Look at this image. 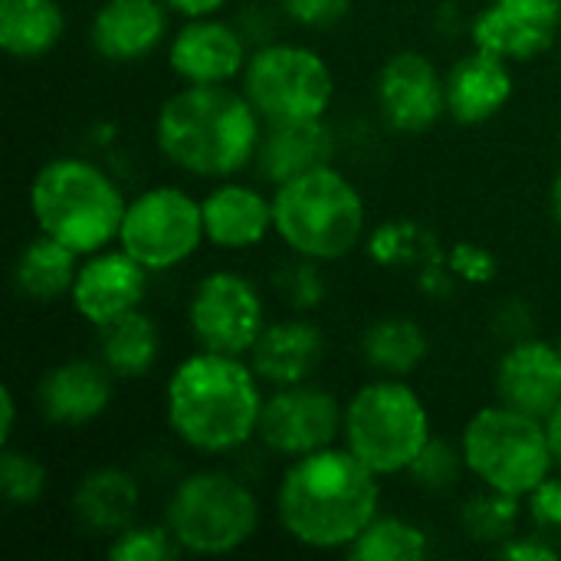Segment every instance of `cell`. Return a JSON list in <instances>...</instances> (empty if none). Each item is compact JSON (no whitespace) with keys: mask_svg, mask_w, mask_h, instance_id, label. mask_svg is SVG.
I'll list each match as a JSON object with an SVG mask.
<instances>
[{"mask_svg":"<svg viewBox=\"0 0 561 561\" xmlns=\"http://www.w3.org/2000/svg\"><path fill=\"white\" fill-rule=\"evenodd\" d=\"M381 486L348 447H325L296 457L276 490V516L283 533L319 552L348 549L378 516Z\"/></svg>","mask_w":561,"mask_h":561,"instance_id":"6da1fadb","label":"cell"},{"mask_svg":"<svg viewBox=\"0 0 561 561\" xmlns=\"http://www.w3.org/2000/svg\"><path fill=\"white\" fill-rule=\"evenodd\" d=\"M263 118L230 82L187 85L164 99L154 122L161 154L194 178L227 181L256 161Z\"/></svg>","mask_w":561,"mask_h":561,"instance_id":"7a4b0ae2","label":"cell"},{"mask_svg":"<svg viewBox=\"0 0 561 561\" xmlns=\"http://www.w3.org/2000/svg\"><path fill=\"white\" fill-rule=\"evenodd\" d=\"M260 375L240 355L194 352L168 378L164 417L197 454H230L256 437L263 411Z\"/></svg>","mask_w":561,"mask_h":561,"instance_id":"3957f363","label":"cell"},{"mask_svg":"<svg viewBox=\"0 0 561 561\" xmlns=\"http://www.w3.org/2000/svg\"><path fill=\"white\" fill-rule=\"evenodd\" d=\"M122 187L85 158H53L30 184V210L39 233L92 256L118 240L125 217Z\"/></svg>","mask_w":561,"mask_h":561,"instance_id":"277c9868","label":"cell"},{"mask_svg":"<svg viewBox=\"0 0 561 561\" xmlns=\"http://www.w3.org/2000/svg\"><path fill=\"white\" fill-rule=\"evenodd\" d=\"M365 227L368 214L358 187L332 164L276 184L273 233L302 260L332 263L348 256L362 243Z\"/></svg>","mask_w":561,"mask_h":561,"instance_id":"5b68a950","label":"cell"},{"mask_svg":"<svg viewBox=\"0 0 561 561\" xmlns=\"http://www.w3.org/2000/svg\"><path fill=\"white\" fill-rule=\"evenodd\" d=\"M431 437V414L401 378L368 381L345 404L342 440L378 477L408 473Z\"/></svg>","mask_w":561,"mask_h":561,"instance_id":"8992f818","label":"cell"},{"mask_svg":"<svg viewBox=\"0 0 561 561\" xmlns=\"http://www.w3.org/2000/svg\"><path fill=\"white\" fill-rule=\"evenodd\" d=\"M467 470L496 493L526 500L552 477L556 457L542 417L523 414L510 404L477 411L460 437Z\"/></svg>","mask_w":561,"mask_h":561,"instance_id":"52a82bcc","label":"cell"},{"mask_svg":"<svg viewBox=\"0 0 561 561\" xmlns=\"http://www.w3.org/2000/svg\"><path fill=\"white\" fill-rule=\"evenodd\" d=\"M164 526L191 556H230L256 536L260 503L233 473L197 470L171 490Z\"/></svg>","mask_w":561,"mask_h":561,"instance_id":"ba28073f","label":"cell"},{"mask_svg":"<svg viewBox=\"0 0 561 561\" xmlns=\"http://www.w3.org/2000/svg\"><path fill=\"white\" fill-rule=\"evenodd\" d=\"M243 95L270 122H309L325 118L335 79L329 62L299 43H270L247 59Z\"/></svg>","mask_w":561,"mask_h":561,"instance_id":"9c48e42d","label":"cell"},{"mask_svg":"<svg viewBox=\"0 0 561 561\" xmlns=\"http://www.w3.org/2000/svg\"><path fill=\"white\" fill-rule=\"evenodd\" d=\"M207 240L204 210L184 187L158 184L128 201L118 247L135 256L148 273H164L187 263Z\"/></svg>","mask_w":561,"mask_h":561,"instance_id":"30bf717a","label":"cell"},{"mask_svg":"<svg viewBox=\"0 0 561 561\" xmlns=\"http://www.w3.org/2000/svg\"><path fill=\"white\" fill-rule=\"evenodd\" d=\"M187 325L197 348L243 358L266 329V309L247 276L220 270L197 283L187 302Z\"/></svg>","mask_w":561,"mask_h":561,"instance_id":"8fae6325","label":"cell"},{"mask_svg":"<svg viewBox=\"0 0 561 561\" xmlns=\"http://www.w3.org/2000/svg\"><path fill=\"white\" fill-rule=\"evenodd\" d=\"M345 427V408L335 394L325 388H316L309 381L276 388L260 411L256 437L270 454L279 457H306L316 450L332 447L342 437Z\"/></svg>","mask_w":561,"mask_h":561,"instance_id":"7c38bea8","label":"cell"},{"mask_svg":"<svg viewBox=\"0 0 561 561\" xmlns=\"http://www.w3.org/2000/svg\"><path fill=\"white\" fill-rule=\"evenodd\" d=\"M375 99L388 128L421 135L447 115V76L424 53L404 49L381 66Z\"/></svg>","mask_w":561,"mask_h":561,"instance_id":"4fadbf2b","label":"cell"},{"mask_svg":"<svg viewBox=\"0 0 561 561\" xmlns=\"http://www.w3.org/2000/svg\"><path fill=\"white\" fill-rule=\"evenodd\" d=\"M148 289V270L118 250H99L79 263L76 283H72V309L95 329L135 312Z\"/></svg>","mask_w":561,"mask_h":561,"instance_id":"5bb4252c","label":"cell"},{"mask_svg":"<svg viewBox=\"0 0 561 561\" xmlns=\"http://www.w3.org/2000/svg\"><path fill=\"white\" fill-rule=\"evenodd\" d=\"M561 26V0H490L473 16V46L503 59L542 56Z\"/></svg>","mask_w":561,"mask_h":561,"instance_id":"9a60e30c","label":"cell"},{"mask_svg":"<svg viewBox=\"0 0 561 561\" xmlns=\"http://www.w3.org/2000/svg\"><path fill=\"white\" fill-rule=\"evenodd\" d=\"M240 33L217 16H191L168 43V66L187 85L233 82L247 69Z\"/></svg>","mask_w":561,"mask_h":561,"instance_id":"2e32d148","label":"cell"},{"mask_svg":"<svg viewBox=\"0 0 561 561\" xmlns=\"http://www.w3.org/2000/svg\"><path fill=\"white\" fill-rule=\"evenodd\" d=\"M500 401L533 414L549 417L561 404V348L542 339L516 342L496 368Z\"/></svg>","mask_w":561,"mask_h":561,"instance_id":"e0dca14e","label":"cell"},{"mask_svg":"<svg viewBox=\"0 0 561 561\" xmlns=\"http://www.w3.org/2000/svg\"><path fill=\"white\" fill-rule=\"evenodd\" d=\"M513 99L510 59L473 46L447 69V115L460 125H483L496 118Z\"/></svg>","mask_w":561,"mask_h":561,"instance_id":"ac0fdd59","label":"cell"},{"mask_svg":"<svg viewBox=\"0 0 561 561\" xmlns=\"http://www.w3.org/2000/svg\"><path fill=\"white\" fill-rule=\"evenodd\" d=\"M164 0H105L89 26L92 49L108 62H135L164 39Z\"/></svg>","mask_w":561,"mask_h":561,"instance_id":"d6986e66","label":"cell"},{"mask_svg":"<svg viewBox=\"0 0 561 561\" xmlns=\"http://www.w3.org/2000/svg\"><path fill=\"white\" fill-rule=\"evenodd\" d=\"M112 371L95 362H62L49 368L39 381V411L59 427H82L105 414L112 401Z\"/></svg>","mask_w":561,"mask_h":561,"instance_id":"ffe728a7","label":"cell"},{"mask_svg":"<svg viewBox=\"0 0 561 561\" xmlns=\"http://www.w3.org/2000/svg\"><path fill=\"white\" fill-rule=\"evenodd\" d=\"M201 210L207 243L220 250L260 247L273 230V197H263L250 184L224 181L201 201Z\"/></svg>","mask_w":561,"mask_h":561,"instance_id":"44dd1931","label":"cell"},{"mask_svg":"<svg viewBox=\"0 0 561 561\" xmlns=\"http://www.w3.org/2000/svg\"><path fill=\"white\" fill-rule=\"evenodd\" d=\"M322 352L325 339L309 319H283L263 329V335L250 348V365L260 381L286 388L309 381L322 362Z\"/></svg>","mask_w":561,"mask_h":561,"instance_id":"7402d4cb","label":"cell"},{"mask_svg":"<svg viewBox=\"0 0 561 561\" xmlns=\"http://www.w3.org/2000/svg\"><path fill=\"white\" fill-rule=\"evenodd\" d=\"M335 141L322 118L309 122H270L260 151H256V171L270 184H286L306 171H316L322 164H332Z\"/></svg>","mask_w":561,"mask_h":561,"instance_id":"603a6c76","label":"cell"},{"mask_svg":"<svg viewBox=\"0 0 561 561\" xmlns=\"http://www.w3.org/2000/svg\"><path fill=\"white\" fill-rule=\"evenodd\" d=\"M138 510V483L131 473L118 467H102L82 477V483L72 493V513L76 519L105 536H118L131 526Z\"/></svg>","mask_w":561,"mask_h":561,"instance_id":"cb8c5ba5","label":"cell"},{"mask_svg":"<svg viewBox=\"0 0 561 561\" xmlns=\"http://www.w3.org/2000/svg\"><path fill=\"white\" fill-rule=\"evenodd\" d=\"M66 33L59 0H0V46L13 59L46 56Z\"/></svg>","mask_w":561,"mask_h":561,"instance_id":"d4e9b609","label":"cell"},{"mask_svg":"<svg viewBox=\"0 0 561 561\" xmlns=\"http://www.w3.org/2000/svg\"><path fill=\"white\" fill-rule=\"evenodd\" d=\"M76 273H79V253L39 233L20 250L16 266H13V283L20 296L33 302H53L72 293Z\"/></svg>","mask_w":561,"mask_h":561,"instance_id":"484cf974","label":"cell"},{"mask_svg":"<svg viewBox=\"0 0 561 561\" xmlns=\"http://www.w3.org/2000/svg\"><path fill=\"white\" fill-rule=\"evenodd\" d=\"M362 355L375 371H381L388 378H408L427 358V335L414 319L385 316L365 329Z\"/></svg>","mask_w":561,"mask_h":561,"instance_id":"4316f807","label":"cell"},{"mask_svg":"<svg viewBox=\"0 0 561 561\" xmlns=\"http://www.w3.org/2000/svg\"><path fill=\"white\" fill-rule=\"evenodd\" d=\"M158 329L154 322L135 309L108 325H102V365L115 375V378H138L145 375L154 358H158Z\"/></svg>","mask_w":561,"mask_h":561,"instance_id":"83f0119b","label":"cell"},{"mask_svg":"<svg viewBox=\"0 0 561 561\" xmlns=\"http://www.w3.org/2000/svg\"><path fill=\"white\" fill-rule=\"evenodd\" d=\"M427 552V533L398 516H375L371 526L345 549V556L355 561H421Z\"/></svg>","mask_w":561,"mask_h":561,"instance_id":"f1b7e54d","label":"cell"},{"mask_svg":"<svg viewBox=\"0 0 561 561\" xmlns=\"http://www.w3.org/2000/svg\"><path fill=\"white\" fill-rule=\"evenodd\" d=\"M523 500L516 496H506V493H496V490H486L483 496L470 500L463 506V533L477 542H490V546H503L506 539L516 536V526H519V510Z\"/></svg>","mask_w":561,"mask_h":561,"instance_id":"f546056e","label":"cell"},{"mask_svg":"<svg viewBox=\"0 0 561 561\" xmlns=\"http://www.w3.org/2000/svg\"><path fill=\"white\" fill-rule=\"evenodd\" d=\"M43 490H46V467L30 454L3 447V454H0V496L10 506H30L43 496Z\"/></svg>","mask_w":561,"mask_h":561,"instance_id":"4dcf8cb0","label":"cell"},{"mask_svg":"<svg viewBox=\"0 0 561 561\" xmlns=\"http://www.w3.org/2000/svg\"><path fill=\"white\" fill-rule=\"evenodd\" d=\"M181 552L168 526H128L122 529L112 546L108 559L112 561H171Z\"/></svg>","mask_w":561,"mask_h":561,"instance_id":"1f68e13d","label":"cell"},{"mask_svg":"<svg viewBox=\"0 0 561 561\" xmlns=\"http://www.w3.org/2000/svg\"><path fill=\"white\" fill-rule=\"evenodd\" d=\"M463 467H467V460H463V450H460V447L431 437V444H427V447L421 450V457L411 463L408 477H411L421 490L444 493V490H450V486L460 480V470H463Z\"/></svg>","mask_w":561,"mask_h":561,"instance_id":"d6a6232c","label":"cell"},{"mask_svg":"<svg viewBox=\"0 0 561 561\" xmlns=\"http://www.w3.org/2000/svg\"><path fill=\"white\" fill-rule=\"evenodd\" d=\"M526 510L536 533H542L561 549V477H549L546 483H539L526 496Z\"/></svg>","mask_w":561,"mask_h":561,"instance_id":"836d02e7","label":"cell"},{"mask_svg":"<svg viewBox=\"0 0 561 561\" xmlns=\"http://www.w3.org/2000/svg\"><path fill=\"white\" fill-rule=\"evenodd\" d=\"M414 243H417V227H411V224H388V227H378L371 233L368 250H371L375 263L394 266V263H404V260H411L417 253Z\"/></svg>","mask_w":561,"mask_h":561,"instance_id":"e575fe53","label":"cell"},{"mask_svg":"<svg viewBox=\"0 0 561 561\" xmlns=\"http://www.w3.org/2000/svg\"><path fill=\"white\" fill-rule=\"evenodd\" d=\"M447 266H450L454 276H460L467 283H477V286L490 283L496 276V256L480 243H457L450 250V256H447Z\"/></svg>","mask_w":561,"mask_h":561,"instance_id":"d590c367","label":"cell"},{"mask_svg":"<svg viewBox=\"0 0 561 561\" xmlns=\"http://www.w3.org/2000/svg\"><path fill=\"white\" fill-rule=\"evenodd\" d=\"M299 26H332L348 13V0H276Z\"/></svg>","mask_w":561,"mask_h":561,"instance_id":"8d00e7d4","label":"cell"},{"mask_svg":"<svg viewBox=\"0 0 561 561\" xmlns=\"http://www.w3.org/2000/svg\"><path fill=\"white\" fill-rule=\"evenodd\" d=\"M500 559L510 561H556L559 559V546L552 539H546L542 533L536 536H513L496 549Z\"/></svg>","mask_w":561,"mask_h":561,"instance_id":"74e56055","label":"cell"},{"mask_svg":"<svg viewBox=\"0 0 561 561\" xmlns=\"http://www.w3.org/2000/svg\"><path fill=\"white\" fill-rule=\"evenodd\" d=\"M286 273H289V270H286ZM286 293L293 296L296 306H312V302H319L322 283H319V276H316V270H312V260H306L302 266H296V270L289 273Z\"/></svg>","mask_w":561,"mask_h":561,"instance_id":"f35d334b","label":"cell"},{"mask_svg":"<svg viewBox=\"0 0 561 561\" xmlns=\"http://www.w3.org/2000/svg\"><path fill=\"white\" fill-rule=\"evenodd\" d=\"M13 424H16V398H13V388L3 385V391H0V447H10Z\"/></svg>","mask_w":561,"mask_h":561,"instance_id":"ab89813d","label":"cell"},{"mask_svg":"<svg viewBox=\"0 0 561 561\" xmlns=\"http://www.w3.org/2000/svg\"><path fill=\"white\" fill-rule=\"evenodd\" d=\"M171 10H178L184 20H191V16H214L227 0H164Z\"/></svg>","mask_w":561,"mask_h":561,"instance_id":"60d3db41","label":"cell"},{"mask_svg":"<svg viewBox=\"0 0 561 561\" xmlns=\"http://www.w3.org/2000/svg\"><path fill=\"white\" fill-rule=\"evenodd\" d=\"M546 431H549V444H552L556 467H561V404L546 417Z\"/></svg>","mask_w":561,"mask_h":561,"instance_id":"b9f144b4","label":"cell"},{"mask_svg":"<svg viewBox=\"0 0 561 561\" xmlns=\"http://www.w3.org/2000/svg\"><path fill=\"white\" fill-rule=\"evenodd\" d=\"M549 204H552V214H556V220H559V227H561V168H559V174L552 178V187H549Z\"/></svg>","mask_w":561,"mask_h":561,"instance_id":"7bdbcfd3","label":"cell"},{"mask_svg":"<svg viewBox=\"0 0 561 561\" xmlns=\"http://www.w3.org/2000/svg\"><path fill=\"white\" fill-rule=\"evenodd\" d=\"M559 348H561V345H559Z\"/></svg>","mask_w":561,"mask_h":561,"instance_id":"ee69618b","label":"cell"}]
</instances>
